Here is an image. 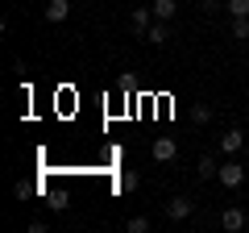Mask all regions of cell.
I'll return each mask as SVG.
<instances>
[{
	"label": "cell",
	"mask_w": 249,
	"mask_h": 233,
	"mask_svg": "<svg viewBox=\"0 0 249 233\" xmlns=\"http://www.w3.org/2000/svg\"><path fill=\"white\" fill-rule=\"evenodd\" d=\"M124 229H129V233H150V216H129Z\"/></svg>",
	"instance_id": "cell-14"
},
{
	"label": "cell",
	"mask_w": 249,
	"mask_h": 233,
	"mask_svg": "<svg viewBox=\"0 0 249 233\" xmlns=\"http://www.w3.org/2000/svg\"><path fill=\"white\" fill-rule=\"evenodd\" d=\"M191 208H196V204H191L187 196H170V200H166V216H170V221H187Z\"/></svg>",
	"instance_id": "cell-3"
},
{
	"label": "cell",
	"mask_w": 249,
	"mask_h": 233,
	"mask_svg": "<svg viewBox=\"0 0 249 233\" xmlns=\"http://www.w3.org/2000/svg\"><path fill=\"white\" fill-rule=\"evenodd\" d=\"M229 17H249V0H224Z\"/></svg>",
	"instance_id": "cell-13"
},
{
	"label": "cell",
	"mask_w": 249,
	"mask_h": 233,
	"mask_svg": "<svg viewBox=\"0 0 249 233\" xmlns=\"http://www.w3.org/2000/svg\"><path fill=\"white\" fill-rule=\"evenodd\" d=\"M75 4H83V0H75Z\"/></svg>",
	"instance_id": "cell-18"
},
{
	"label": "cell",
	"mask_w": 249,
	"mask_h": 233,
	"mask_svg": "<svg viewBox=\"0 0 249 233\" xmlns=\"http://www.w3.org/2000/svg\"><path fill=\"white\" fill-rule=\"evenodd\" d=\"M166 38H170L166 21H158V17H154V25L145 29V42H150V46H162V42H166Z\"/></svg>",
	"instance_id": "cell-9"
},
{
	"label": "cell",
	"mask_w": 249,
	"mask_h": 233,
	"mask_svg": "<svg viewBox=\"0 0 249 233\" xmlns=\"http://www.w3.org/2000/svg\"><path fill=\"white\" fill-rule=\"evenodd\" d=\"M13 192H17V200H29V196H34V183H17Z\"/></svg>",
	"instance_id": "cell-17"
},
{
	"label": "cell",
	"mask_w": 249,
	"mask_h": 233,
	"mask_svg": "<svg viewBox=\"0 0 249 233\" xmlns=\"http://www.w3.org/2000/svg\"><path fill=\"white\" fill-rule=\"evenodd\" d=\"M150 154H154V162H175L178 158V142L175 137H154Z\"/></svg>",
	"instance_id": "cell-2"
},
{
	"label": "cell",
	"mask_w": 249,
	"mask_h": 233,
	"mask_svg": "<svg viewBox=\"0 0 249 233\" xmlns=\"http://www.w3.org/2000/svg\"><path fill=\"white\" fill-rule=\"evenodd\" d=\"M241 146H245V134H241V129H224V137H220V150H224V154H237Z\"/></svg>",
	"instance_id": "cell-7"
},
{
	"label": "cell",
	"mask_w": 249,
	"mask_h": 233,
	"mask_svg": "<svg viewBox=\"0 0 249 233\" xmlns=\"http://www.w3.org/2000/svg\"><path fill=\"white\" fill-rule=\"evenodd\" d=\"M212 121V108L208 104H191V125H208Z\"/></svg>",
	"instance_id": "cell-11"
},
{
	"label": "cell",
	"mask_w": 249,
	"mask_h": 233,
	"mask_svg": "<svg viewBox=\"0 0 249 233\" xmlns=\"http://www.w3.org/2000/svg\"><path fill=\"white\" fill-rule=\"evenodd\" d=\"M71 4L75 0H50V4H46V21H50V25H62V21L71 17Z\"/></svg>",
	"instance_id": "cell-4"
},
{
	"label": "cell",
	"mask_w": 249,
	"mask_h": 233,
	"mask_svg": "<svg viewBox=\"0 0 249 233\" xmlns=\"http://www.w3.org/2000/svg\"><path fill=\"white\" fill-rule=\"evenodd\" d=\"M216 171H220V167H216L212 154H204V158L196 162V175H199V179H216Z\"/></svg>",
	"instance_id": "cell-10"
},
{
	"label": "cell",
	"mask_w": 249,
	"mask_h": 233,
	"mask_svg": "<svg viewBox=\"0 0 249 233\" xmlns=\"http://www.w3.org/2000/svg\"><path fill=\"white\" fill-rule=\"evenodd\" d=\"M154 25V9L150 4H142V9H133V34L137 38H145V29Z\"/></svg>",
	"instance_id": "cell-6"
},
{
	"label": "cell",
	"mask_w": 249,
	"mask_h": 233,
	"mask_svg": "<svg viewBox=\"0 0 249 233\" xmlns=\"http://www.w3.org/2000/svg\"><path fill=\"white\" fill-rule=\"evenodd\" d=\"M67 204H71V196H67V192H54V196H50V208H67Z\"/></svg>",
	"instance_id": "cell-16"
},
{
	"label": "cell",
	"mask_w": 249,
	"mask_h": 233,
	"mask_svg": "<svg viewBox=\"0 0 249 233\" xmlns=\"http://www.w3.org/2000/svg\"><path fill=\"white\" fill-rule=\"evenodd\" d=\"M216 183H220V188H241V183H245V167H241V162H224L220 171H216Z\"/></svg>",
	"instance_id": "cell-1"
},
{
	"label": "cell",
	"mask_w": 249,
	"mask_h": 233,
	"mask_svg": "<svg viewBox=\"0 0 249 233\" xmlns=\"http://www.w3.org/2000/svg\"><path fill=\"white\" fill-rule=\"evenodd\" d=\"M150 9H154V17H158V21H170L178 13V0H150Z\"/></svg>",
	"instance_id": "cell-8"
},
{
	"label": "cell",
	"mask_w": 249,
	"mask_h": 233,
	"mask_svg": "<svg viewBox=\"0 0 249 233\" xmlns=\"http://www.w3.org/2000/svg\"><path fill=\"white\" fill-rule=\"evenodd\" d=\"M220 225H224L229 233H241V229L249 225V216L241 213V208H224V213H220Z\"/></svg>",
	"instance_id": "cell-5"
},
{
	"label": "cell",
	"mask_w": 249,
	"mask_h": 233,
	"mask_svg": "<svg viewBox=\"0 0 249 233\" xmlns=\"http://www.w3.org/2000/svg\"><path fill=\"white\" fill-rule=\"evenodd\" d=\"M232 38H245V42H249V17H232Z\"/></svg>",
	"instance_id": "cell-15"
},
{
	"label": "cell",
	"mask_w": 249,
	"mask_h": 233,
	"mask_svg": "<svg viewBox=\"0 0 249 233\" xmlns=\"http://www.w3.org/2000/svg\"><path fill=\"white\" fill-rule=\"evenodd\" d=\"M137 183H142V179H137V171H121L116 188H121V192H137Z\"/></svg>",
	"instance_id": "cell-12"
}]
</instances>
